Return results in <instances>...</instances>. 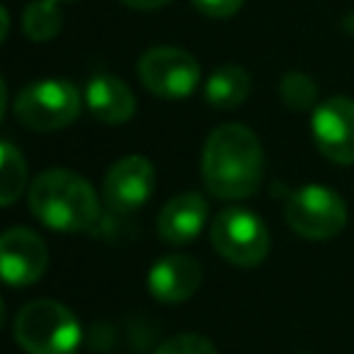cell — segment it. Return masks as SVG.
Wrapping results in <instances>:
<instances>
[{"mask_svg":"<svg viewBox=\"0 0 354 354\" xmlns=\"http://www.w3.org/2000/svg\"><path fill=\"white\" fill-rule=\"evenodd\" d=\"M191 3H194V8H199L202 14L216 17V19L232 17V14L243 6V0H191Z\"/></svg>","mask_w":354,"mask_h":354,"instance_id":"19","label":"cell"},{"mask_svg":"<svg viewBox=\"0 0 354 354\" xmlns=\"http://www.w3.org/2000/svg\"><path fill=\"white\" fill-rule=\"evenodd\" d=\"M61 8L55 0H33L25 6L22 14V30L33 41H50L61 30Z\"/></svg>","mask_w":354,"mask_h":354,"instance_id":"15","label":"cell"},{"mask_svg":"<svg viewBox=\"0 0 354 354\" xmlns=\"http://www.w3.org/2000/svg\"><path fill=\"white\" fill-rule=\"evenodd\" d=\"M0 268L11 288L33 285L47 268V246L28 227H11L0 238Z\"/></svg>","mask_w":354,"mask_h":354,"instance_id":"10","label":"cell"},{"mask_svg":"<svg viewBox=\"0 0 354 354\" xmlns=\"http://www.w3.org/2000/svg\"><path fill=\"white\" fill-rule=\"evenodd\" d=\"M202 285V266L191 254H166L152 263L147 274L149 293L163 304H180L191 299Z\"/></svg>","mask_w":354,"mask_h":354,"instance_id":"11","label":"cell"},{"mask_svg":"<svg viewBox=\"0 0 354 354\" xmlns=\"http://www.w3.org/2000/svg\"><path fill=\"white\" fill-rule=\"evenodd\" d=\"M155 191V166L141 155H124L116 160L102 183V199L113 213H133Z\"/></svg>","mask_w":354,"mask_h":354,"instance_id":"9","label":"cell"},{"mask_svg":"<svg viewBox=\"0 0 354 354\" xmlns=\"http://www.w3.org/2000/svg\"><path fill=\"white\" fill-rule=\"evenodd\" d=\"M249 86H252V77L243 66L238 64H224L218 66L207 83H205V100L218 108V111H230L235 105H241L249 94Z\"/></svg>","mask_w":354,"mask_h":354,"instance_id":"14","label":"cell"},{"mask_svg":"<svg viewBox=\"0 0 354 354\" xmlns=\"http://www.w3.org/2000/svg\"><path fill=\"white\" fill-rule=\"evenodd\" d=\"M313 141L332 163H354V100L332 97L324 100L310 119Z\"/></svg>","mask_w":354,"mask_h":354,"instance_id":"8","label":"cell"},{"mask_svg":"<svg viewBox=\"0 0 354 354\" xmlns=\"http://www.w3.org/2000/svg\"><path fill=\"white\" fill-rule=\"evenodd\" d=\"M288 227L310 241H326L346 227V202L326 185H301L285 196Z\"/></svg>","mask_w":354,"mask_h":354,"instance_id":"6","label":"cell"},{"mask_svg":"<svg viewBox=\"0 0 354 354\" xmlns=\"http://www.w3.org/2000/svg\"><path fill=\"white\" fill-rule=\"evenodd\" d=\"M155 354H218V351L207 337L185 332V335H174V337L163 340L155 348Z\"/></svg>","mask_w":354,"mask_h":354,"instance_id":"18","label":"cell"},{"mask_svg":"<svg viewBox=\"0 0 354 354\" xmlns=\"http://www.w3.org/2000/svg\"><path fill=\"white\" fill-rule=\"evenodd\" d=\"M210 243L227 263L241 268L263 263L271 249L268 227L246 207H224L210 224Z\"/></svg>","mask_w":354,"mask_h":354,"instance_id":"5","label":"cell"},{"mask_svg":"<svg viewBox=\"0 0 354 354\" xmlns=\"http://www.w3.org/2000/svg\"><path fill=\"white\" fill-rule=\"evenodd\" d=\"M55 3H69V0H55Z\"/></svg>","mask_w":354,"mask_h":354,"instance_id":"21","label":"cell"},{"mask_svg":"<svg viewBox=\"0 0 354 354\" xmlns=\"http://www.w3.org/2000/svg\"><path fill=\"white\" fill-rule=\"evenodd\" d=\"M0 166H3V177H0V202L8 207L19 199L22 188H25V160L17 152V147L11 141H3L0 147Z\"/></svg>","mask_w":354,"mask_h":354,"instance_id":"16","label":"cell"},{"mask_svg":"<svg viewBox=\"0 0 354 354\" xmlns=\"http://www.w3.org/2000/svg\"><path fill=\"white\" fill-rule=\"evenodd\" d=\"M30 213L58 232H86L100 221V199L88 180L69 169L41 171L28 191Z\"/></svg>","mask_w":354,"mask_h":354,"instance_id":"2","label":"cell"},{"mask_svg":"<svg viewBox=\"0 0 354 354\" xmlns=\"http://www.w3.org/2000/svg\"><path fill=\"white\" fill-rule=\"evenodd\" d=\"M14 340L28 354H75L80 348L83 329L66 304L36 299L17 313Z\"/></svg>","mask_w":354,"mask_h":354,"instance_id":"3","label":"cell"},{"mask_svg":"<svg viewBox=\"0 0 354 354\" xmlns=\"http://www.w3.org/2000/svg\"><path fill=\"white\" fill-rule=\"evenodd\" d=\"M124 6H133V8H141V11H149V8H160L166 6L169 0H122Z\"/></svg>","mask_w":354,"mask_h":354,"instance_id":"20","label":"cell"},{"mask_svg":"<svg viewBox=\"0 0 354 354\" xmlns=\"http://www.w3.org/2000/svg\"><path fill=\"white\" fill-rule=\"evenodd\" d=\"M315 94H318L315 83L301 72H288L279 80V97L293 111H307L315 102Z\"/></svg>","mask_w":354,"mask_h":354,"instance_id":"17","label":"cell"},{"mask_svg":"<svg viewBox=\"0 0 354 354\" xmlns=\"http://www.w3.org/2000/svg\"><path fill=\"white\" fill-rule=\"evenodd\" d=\"M80 105H83V97L75 83L47 77L19 88L11 111H14V119L28 130L53 133L72 124L80 113Z\"/></svg>","mask_w":354,"mask_h":354,"instance_id":"4","label":"cell"},{"mask_svg":"<svg viewBox=\"0 0 354 354\" xmlns=\"http://www.w3.org/2000/svg\"><path fill=\"white\" fill-rule=\"evenodd\" d=\"M138 77L152 94L183 100L199 83V64L180 47H152L138 61Z\"/></svg>","mask_w":354,"mask_h":354,"instance_id":"7","label":"cell"},{"mask_svg":"<svg viewBox=\"0 0 354 354\" xmlns=\"http://www.w3.org/2000/svg\"><path fill=\"white\" fill-rule=\"evenodd\" d=\"M207 221V202L199 194H180L169 199L158 216V235L171 246L191 243Z\"/></svg>","mask_w":354,"mask_h":354,"instance_id":"13","label":"cell"},{"mask_svg":"<svg viewBox=\"0 0 354 354\" xmlns=\"http://www.w3.org/2000/svg\"><path fill=\"white\" fill-rule=\"evenodd\" d=\"M202 180L218 199H246L263 183V147L238 122L210 130L202 149Z\"/></svg>","mask_w":354,"mask_h":354,"instance_id":"1","label":"cell"},{"mask_svg":"<svg viewBox=\"0 0 354 354\" xmlns=\"http://www.w3.org/2000/svg\"><path fill=\"white\" fill-rule=\"evenodd\" d=\"M88 111L108 124H122L136 113V97L127 83L111 72H94L86 83L83 94Z\"/></svg>","mask_w":354,"mask_h":354,"instance_id":"12","label":"cell"}]
</instances>
